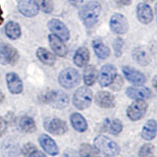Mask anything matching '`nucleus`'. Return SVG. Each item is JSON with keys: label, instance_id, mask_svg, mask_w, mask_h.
Returning <instances> with one entry per match:
<instances>
[{"label": "nucleus", "instance_id": "obj_42", "mask_svg": "<svg viewBox=\"0 0 157 157\" xmlns=\"http://www.w3.org/2000/svg\"><path fill=\"white\" fill-rule=\"evenodd\" d=\"M151 157H155V155H153V156H151Z\"/></svg>", "mask_w": 157, "mask_h": 157}, {"label": "nucleus", "instance_id": "obj_5", "mask_svg": "<svg viewBox=\"0 0 157 157\" xmlns=\"http://www.w3.org/2000/svg\"><path fill=\"white\" fill-rule=\"evenodd\" d=\"M58 81L61 86L67 88V90H71L78 86V83L81 81V76L76 69L67 68L60 73Z\"/></svg>", "mask_w": 157, "mask_h": 157}, {"label": "nucleus", "instance_id": "obj_11", "mask_svg": "<svg viewBox=\"0 0 157 157\" xmlns=\"http://www.w3.org/2000/svg\"><path fill=\"white\" fill-rule=\"evenodd\" d=\"M110 29L113 33L117 34H124L129 29V23L125 16L116 13L110 19Z\"/></svg>", "mask_w": 157, "mask_h": 157}, {"label": "nucleus", "instance_id": "obj_37", "mask_svg": "<svg viewBox=\"0 0 157 157\" xmlns=\"http://www.w3.org/2000/svg\"><path fill=\"white\" fill-rule=\"evenodd\" d=\"M116 3L118 5H122V6H128V5H130L132 0H115Z\"/></svg>", "mask_w": 157, "mask_h": 157}, {"label": "nucleus", "instance_id": "obj_33", "mask_svg": "<svg viewBox=\"0 0 157 157\" xmlns=\"http://www.w3.org/2000/svg\"><path fill=\"white\" fill-rule=\"evenodd\" d=\"M36 146L34 145L33 144H32V142H28V144H24V146L22 147V152L24 155L26 156H29V154L32 153V152H33L34 150H36Z\"/></svg>", "mask_w": 157, "mask_h": 157}, {"label": "nucleus", "instance_id": "obj_2", "mask_svg": "<svg viewBox=\"0 0 157 157\" xmlns=\"http://www.w3.org/2000/svg\"><path fill=\"white\" fill-rule=\"evenodd\" d=\"M101 13V5L98 2H90L82 6L80 13V18L86 28H91L97 23Z\"/></svg>", "mask_w": 157, "mask_h": 157}, {"label": "nucleus", "instance_id": "obj_4", "mask_svg": "<svg viewBox=\"0 0 157 157\" xmlns=\"http://www.w3.org/2000/svg\"><path fill=\"white\" fill-rule=\"evenodd\" d=\"M42 101L56 109H64L69 105V96L61 90H50L42 96Z\"/></svg>", "mask_w": 157, "mask_h": 157}, {"label": "nucleus", "instance_id": "obj_1", "mask_svg": "<svg viewBox=\"0 0 157 157\" xmlns=\"http://www.w3.org/2000/svg\"><path fill=\"white\" fill-rule=\"evenodd\" d=\"M93 146L98 153H102L106 157H114L120 153L119 144L105 135H98L93 140Z\"/></svg>", "mask_w": 157, "mask_h": 157}, {"label": "nucleus", "instance_id": "obj_39", "mask_svg": "<svg viewBox=\"0 0 157 157\" xmlns=\"http://www.w3.org/2000/svg\"><path fill=\"white\" fill-rule=\"evenodd\" d=\"M3 100H4V94H3L2 90H0V103H2V102H3Z\"/></svg>", "mask_w": 157, "mask_h": 157}, {"label": "nucleus", "instance_id": "obj_7", "mask_svg": "<svg viewBox=\"0 0 157 157\" xmlns=\"http://www.w3.org/2000/svg\"><path fill=\"white\" fill-rule=\"evenodd\" d=\"M117 76L118 74L116 67L112 64H106L101 68V70L97 75L98 83L102 87H107L112 85Z\"/></svg>", "mask_w": 157, "mask_h": 157}, {"label": "nucleus", "instance_id": "obj_12", "mask_svg": "<svg viewBox=\"0 0 157 157\" xmlns=\"http://www.w3.org/2000/svg\"><path fill=\"white\" fill-rule=\"evenodd\" d=\"M126 94L128 97L134 100H145L149 99L152 97V91L148 87L136 86H129L126 90Z\"/></svg>", "mask_w": 157, "mask_h": 157}, {"label": "nucleus", "instance_id": "obj_29", "mask_svg": "<svg viewBox=\"0 0 157 157\" xmlns=\"http://www.w3.org/2000/svg\"><path fill=\"white\" fill-rule=\"evenodd\" d=\"M5 33L10 39H17L21 36V28L16 22H8L5 26Z\"/></svg>", "mask_w": 157, "mask_h": 157}, {"label": "nucleus", "instance_id": "obj_30", "mask_svg": "<svg viewBox=\"0 0 157 157\" xmlns=\"http://www.w3.org/2000/svg\"><path fill=\"white\" fill-rule=\"evenodd\" d=\"M98 151L93 145L90 144H82L78 147V155L80 157H94Z\"/></svg>", "mask_w": 157, "mask_h": 157}, {"label": "nucleus", "instance_id": "obj_27", "mask_svg": "<svg viewBox=\"0 0 157 157\" xmlns=\"http://www.w3.org/2000/svg\"><path fill=\"white\" fill-rule=\"evenodd\" d=\"M132 57L136 59V61L140 65L145 66L150 62V56L148 51L144 47H137L132 52Z\"/></svg>", "mask_w": 157, "mask_h": 157}, {"label": "nucleus", "instance_id": "obj_8", "mask_svg": "<svg viewBox=\"0 0 157 157\" xmlns=\"http://www.w3.org/2000/svg\"><path fill=\"white\" fill-rule=\"evenodd\" d=\"M147 107V103L144 100H135L128 107L127 116L132 122L140 121L145 115Z\"/></svg>", "mask_w": 157, "mask_h": 157}, {"label": "nucleus", "instance_id": "obj_10", "mask_svg": "<svg viewBox=\"0 0 157 157\" xmlns=\"http://www.w3.org/2000/svg\"><path fill=\"white\" fill-rule=\"evenodd\" d=\"M18 58V52L13 46L4 42H0V64L11 65L17 62Z\"/></svg>", "mask_w": 157, "mask_h": 157}, {"label": "nucleus", "instance_id": "obj_17", "mask_svg": "<svg viewBox=\"0 0 157 157\" xmlns=\"http://www.w3.org/2000/svg\"><path fill=\"white\" fill-rule=\"evenodd\" d=\"M6 82L9 91L12 94H20L24 90L23 82L15 73H8L6 75Z\"/></svg>", "mask_w": 157, "mask_h": 157}, {"label": "nucleus", "instance_id": "obj_40", "mask_svg": "<svg viewBox=\"0 0 157 157\" xmlns=\"http://www.w3.org/2000/svg\"><path fill=\"white\" fill-rule=\"evenodd\" d=\"M144 1H146V2H152V1H154V0H144Z\"/></svg>", "mask_w": 157, "mask_h": 157}, {"label": "nucleus", "instance_id": "obj_3", "mask_svg": "<svg viewBox=\"0 0 157 157\" xmlns=\"http://www.w3.org/2000/svg\"><path fill=\"white\" fill-rule=\"evenodd\" d=\"M93 93L88 86H81L73 95V105L78 110H85L91 105Z\"/></svg>", "mask_w": 157, "mask_h": 157}, {"label": "nucleus", "instance_id": "obj_31", "mask_svg": "<svg viewBox=\"0 0 157 157\" xmlns=\"http://www.w3.org/2000/svg\"><path fill=\"white\" fill-rule=\"evenodd\" d=\"M155 152V146L148 142V144H144L140 146L139 150V157H151L154 155Z\"/></svg>", "mask_w": 157, "mask_h": 157}, {"label": "nucleus", "instance_id": "obj_23", "mask_svg": "<svg viewBox=\"0 0 157 157\" xmlns=\"http://www.w3.org/2000/svg\"><path fill=\"white\" fill-rule=\"evenodd\" d=\"M74 63L78 67H86L90 61V51L86 47H80L74 55Z\"/></svg>", "mask_w": 157, "mask_h": 157}, {"label": "nucleus", "instance_id": "obj_32", "mask_svg": "<svg viewBox=\"0 0 157 157\" xmlns=\"http://www.w3.org/2000/svg\"><path fill=\"white\" fill-rule=\"evenodd\" d=\"M38 7L41 8L44 13H51L53 11V2L52 0H37Z\"/></svg>", "mask_w": 157, "mask_h": 157}, {"label": "nucleus", "instance_id": "obj_36", "mask_svg": "<svg viewBox=\"0 0 157 157\" xmlns=\"http://www.w3.org/2000/svg\"><path fill=\"white\" fill-rule=\"evenodd\" d=\"M28 157H48L47 154H45L44 152L40 151V150H34L33 152H32Z\"/></svg>", "mask_w": 157, "mask_h": 157}, {"label": "nucleus", "instance_id": "obj_26", "mask_svg": "<svg viewBox=\"0 0 157 157\" xmlns=\"http://www.w3.org/2000/svg\"><path fill=\"white\" fill-rule=\"evenodd\" d=\"M97 70L94 66L86 65L83 71V82H85L86 86H90L94 83L97 80Z\"/></svg>", "mask_w": 157, "mask_h": 157}, {"label": "nucleus", "instance_id": "obj_14", "mask_svg": "<svg viewBox=\"0 0 157 157\" xmlns=\"http://www.w3.org/2000/svg\"><path fill=\"white\" fill-rule=\"evenodd\" d=\"M123 74L126 78L127 81H129L131 83L135 86H142L146 82L145 76L141 72L132 69V67L129 66H124L122 69Z\"/></svg>", "mask_w": 157, "mask_h": 157}, {"label": "nucleus", "instance_id": "obj_15", "mask_svg": "<svg viewBox=\"0 0 157 157\" xmlns=\"http://www.w3.org/2000/svg\"><path fill=\"white\" fill-rule=\"evenodd\" d=\"M19 11L26 17H34L36 16L39 7L36 0H21L18 4Z\"/></svg>", "mask_w": 157, "mask_h": 157}, {"label": "nucleus", "instance_id": "obj_34", "mask_svg": "<svg viewBox=\"0 0 157 157\" xmlns=\"http://www.w3.org/2000/svg\"><path fill=\"white\" fill-rule=\"evenodd\" d=\"M123 45H124V41H123L121 38H117L114 42V50H115V55L117 57L121 56Z\"/></svg>", "mask_w": 157, "mask_h": 157}, {"label": "nucleus", "instance_id": "obj_21", "mask_svg": "<svg viewBox=\"0 0 157 157\" xmlns=\"http://www.w3.org/2000/svg\"><path fill=\"white\" fill-rule=\"evenodd\" d=\"M48 40L49 44H50V47L53 50V52H55L56 55L64 57L67 54V47L64 44V41L61 38H59L56 36L55 34H50L48 36Z\"/></svg>", "mask_w": 157, "mask_h": 157}, {"label": "nucleus", "instance_id": "obj_24", "mask_svg": "<svg viewBox=\"0 0 157 157\" xmlns=\"http://www.w3.org/2000/svg\"><path fill=\"white\" fill-rule=\"evenodd\" d=\"M19 128L20 130L27 134H32L36 130V121L31 116H23L19 120Z\"/></svg>", "mask_w": 157, "mask_h": 157}, {"label": "nucleus", "instance_id": "obj_6", "mask_svg": "<svg viewBox=\"0 0 157 157\" xmlns=\"http://www.w3.org/2000/svg\"><path fill=\"white\" fill-rule=\"evenodd\" d=\"M43 128L47 132L54 136H63L68 132L67 123L59 118H47L43 122Z\"/></svg>", "mask_w": 157, "mask_h": 157}, {"label": "nucleus", "instance_id": "obj_19", "mask_svg": "<svg viewBox=\"0 0 157 157\" xmlns=\"http://www.w3.org/2000/svg\"><path fill=\"white\" fill-rule=\"evenodd\" d=\"M136 16L140 23L149 24L153 20V12L149 5L140 3L136 7Z\"/></svg>", "mask_w": 157, "mask_h": 157}, {"label": "nucleus", "instance_id": "obj_35", "mask_svg": "<svg viewBox=\"0 0 157 157\" xmlns=\"http://www.w3.org/2000/svg\"><path fill=\"white\" fill-rule=\"evenodd\" d=\"M8 124L3 117H0V137H1L7 131Z\"/></svg>", "mask_w": 157, "mask_h": 157}, {"label": "nucleus", "instance_id": "obj_18", "mask_svg": "<svg viewBox=\"0 0 157 157\" xmlns=\"http://www.w3.org/2000/svg\"><path fill=\"white\" fill-rule=\"evenodd\" d=\"M157 135V122L154 119H150L144 125L140 132V136L146 141L153 140Z\"/></svg>", "mask_w": 157, "mask_h": 157}, {"label": "nucleus", "instance_id": "obj_16", "mask_svg": "<svg viewBox=\"0 0 157 157\" xmlns=\"http://www.w3.org/2000/svg\"><path fill=\"white\" fill-rule=\"evenodd\" d=\"M94 101L96 105L101 108H113L115 106V97L109 91H98L94 96Z\"/></svg>", "mask_w": 157, "mask_h": 157}, {"label": "nucleus", "instance_id": "obj_20", "mask_svg": "<svg viewBox=\"0 0 157 157\" xmlns=\"http://www.w3.org/2000/svg\"><path fill=\"white\" fill-rule=\"evenodd\" d=\"M70 123L73 129L78 132H85L88 128L86 118L78 112L72 113L70 115Z\"/></svg>", "mask_w": 157, "mask_h": 157}, {"label": "nucleus", "instance_id": "obj_9", "mask_svg": "<svg viewBox=\"0 0 157 157\" xmlns=\"http://www.w3.org/2000/svg\"><path fill=\"white\" fill-rule=\"evenodd\" d=\"M38 144L44 153L49 156H57L59 154V146L52 137L47 134H41L38 136Z\"/></svg>", "mask_w": 157, "mask_h": 157}, {"label": "nucleus", "instance_id": "obj_13", "mask_svg": "<svg viewBox=\"0 0 157 157\" xmlns=\"http://www.w3.org/2000/svg\"><path fill=\"white\" fill-rule=\"evenodd\" d=\"M48 28L52 32L53 34L61 38L63 41H67L70 38V33H69L68 28L63 24L60 20L58 19H52L48 23Z\"/></svg>", "mask_w": 157, "mask_h": 157}, {"label": "nucleus", "instance_id": "obj_28", "mask_svg": "<svg viewBox=\"0 0 157 157\" xmlns=\"http://www.w3.org/2000/svg\"><path fill=\"white\" fill-rule=\"evenodd\" d=\"M36 56L45 65L51 66L55 63V55L45 48H38L36 50Z\"/></svg>", "mask_w": 157, "mask_h": 157}, {"label": "nucleus", "instance_id": "obj_22", "mask_svg": "<svg viewBox=\"0 0 157 157\" xmlns=\"http://www.w3.org/2000/svg\"><path fill=\"white\" fill-rule=\"evenodd\" d=\"M103 129L113 136H118L123 131V123L119 119H106L103 123Z\"/></svg>", "mask_w": 157, "mask_h": 157}, {"label": "nucleus", "instance_id": "obj_41", "mask_svg": "<svg viewBox=\"0 0 157 157\" xmlns=\"http://www.w3.org/2000/svg\"><path fill=\"white\" fill-rule=\"evenodd\" d=\"M94 157H100V156H97V155H96V156H94Z\"/></svg>", "mask_w": 157, "mask_h": 157}, {"label": "nucleus", "instance_id": "obj_25", "mask_svg": "<svg viewBox=\"0 0 157 157\" xmlns=\"http://www.w3.org/2000/svg\"><path fill=\"white\" fill-rule=\"evenodd\" d=\"M92 47L96 56L99 59H106L110 55V49L100 39H94L92 41Z\"/></svg>", "mask_w": 157, "mask_h": 157}, {"label": "nucleus", "instance_id": "obj_38", "mask_svg": "<svg viewBox=\"0 0 157 157\" xmlns=\"http://www.w3.org/2000/svg\"><path fill=\"white\" fill-rule=\"evenodd\" d=\"M68 1L73 5H78V4L82 3L83 0H68Z\"/></svg>", "mask_w": 157, "mask_h": 157}]
</instances>
